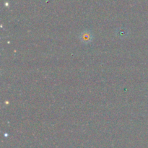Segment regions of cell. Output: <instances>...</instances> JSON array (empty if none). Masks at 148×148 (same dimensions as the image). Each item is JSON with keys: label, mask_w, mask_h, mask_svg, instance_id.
Instances as JSON below:
<instances>
[{"label": "cell", "mask_w": 148, "mask_h": 148, "mask_svg": "<svg viewBox=\"0 0 148 148\" xmlns=\"http://www.w3.org/2000/svg\"><path fill=\"white\" fill-rule=\"evenodd\" d=\"M80 38L82 41L88 43L92 40H91V39H92V35H91V33H89L88 31H85L84 33H82V35H81L80 36Z\"/></svg>", "instance_id": "obj_1"}]
</instances>
